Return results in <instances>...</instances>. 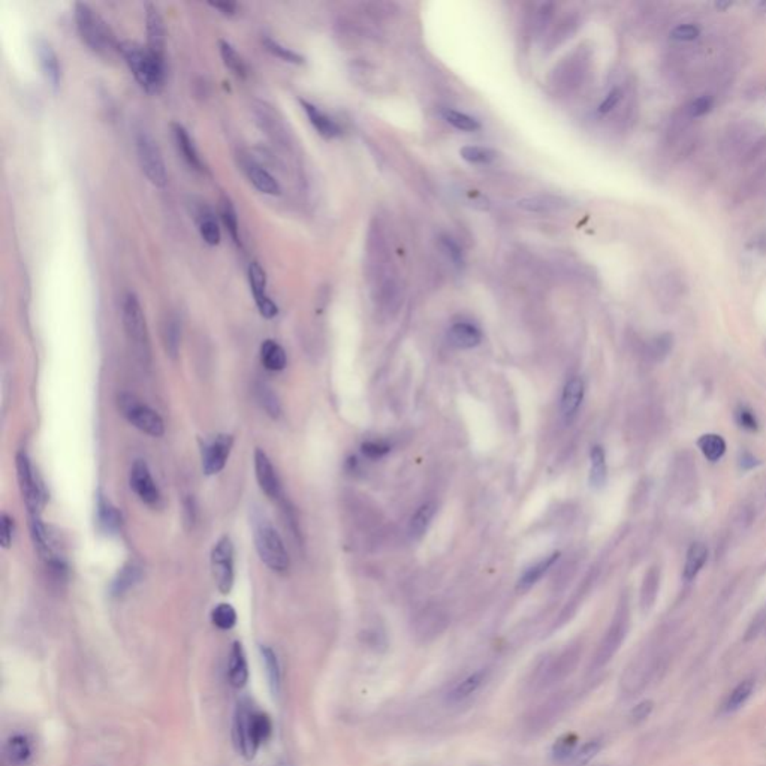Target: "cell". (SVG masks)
Returning a JSON list of instances; mask_svg holds the SVG:
<instances>
[{"label": "cell", "instance_id": "ab89813d", "mask_svg": "<svg viewBox=\"0 0 766 766\" xmlns=\"http://www.w3.org/2000/svg\"><path fill=\"white\" fill-rule=\"evenodd\" d=\"M702 454L710 461H718L726 452V443L722 435L718 434H705L698 442Z\"/></svg>", "mask_w": 766, "mask_h": 766}, {"label": "cell", "instance_id": "f6af8a7d", "mask_svg": "<svg viewBox=\"0 0 766 766\" xmlns=\"http://www.w3.org/2000/svg\"><path fill=\"white\" fill-rule=\"evenodd\" d=\"M576 737L572 733H566V735H561V737L559 740H555L554 745H552V757L554 760L557 762H566L569 760L570 757L575 756V748H576Z\"/></svg>", "mask_w": 766, "mask_h": 766}, {"label": "cell", "instance_id": "3957f363", "mask_svg": "<svg viewBox=\"0 0 766 766\" xmlns=\"http://www.w3.org/2000/svg\"><path fill=\"white\" fill-rule=\"evenodd\" d=\"M73 15L81 39L95 53L110 56L115 50L118 51L120 42L115 41L113 30L95 9L90 8L87 4H77Z\"/></svg>", "mask_w": 766, "mask_h": 766}, {"label": "cell", "instance_id": "e0dca14e", "mask_svg": "<svg viewBox=\"0 0 766 766\" xmlns=\"http://www.w3.org/2000/svg\"><path fill=\"white\" fill-rule=\"evenodd\" d=\"M249 283L259 313L266 319H273L279 313V309L266 294L265 271L258 262H252L249 265Z\"/></svg>", "mask_w": 766, "mask_h": 766}, {"label": "cell", "instance_id": "8992f818", "mask_svg": "<svg viewBox=\"0 0 766 766\" xmlns=\"http://www.w3.org/2000/svg\"><path fill=\"white\" fill-rule=\"evenodd\" d=\"M117 404L118 410L122 412L125 419L135 428L152 435V438H160V435H163V419L156 410L143 403L140 398L132 394H120L117 398Z\"/></svg>", "mask_w": 766, "mask_h": 766}, {"label": "cell", "instance_id": "8fae6325", "mask_svg": "<svg viewBox=\"0 0 766 766\" xmlns=\"http://www.w3.org/2000/svg\"><path fill=\"white\" fill-rule=\"evenodd\" d=\"M579 660V648L570 647L561 654L555 656L552 660H548L544 665H540L536 673V683L540 688L552 685L555 683L563 681L566 677L574 672Z\"/></svg>", "mask_w": 766, "mask_h": 766}, {"label": "cell", "instance_id": "d590c367", "mask_svg": "<svg viewBox=\"0 0 766 766\" xmlns=\"http://www.w3.org/2000/svg\"><path fill=\"white\" fill-rule=\"evenodd\" d=\"M591 469H590V484L594 488H602L606 482V458L602 446H593L591 454Z\"/></svg>", "mask_w": 766, "mask_h": 766}, {"label": "cell", "instance_id": "603a6c76", "mask_svg": "<svg viewBox=\"0 0 766 766\" xmlns=\"http://www.w3.org/2000/svg\"><path fill=\"white\" fill-rule=\"evenodd\" d=\"M487 680V672L484 669L476 671L467 677H464L458 683H455L446 695L447 702L450 703H460L465 699H469L472 695H475Z\"/></svg>", "mask_w": 766, "mask_h": 766}, {"label": "cell", "instance_id": "30bf717a", "mask_svg": "<svg viewBox=\"0 0 766 766\" xmlns=\"http://www.w3.org/2000/svg\"><path fill=\"white\" fill-rule=\"evenodd\" d=\"M212 572L217 589L228 594L234 587V545L228 536H222L212 551Z\"/></svg>", "mask_w": 766, "mask_h": 766}, {"label": "cell", "instance_id": "c3c4849f", "mask_svg": "<svg viewBox=\"0 0 766 766\" xmlns=\"http://www.w3.org/2000/svg\"><path fill=\"white\" fill-rule=\"evenodd\" d=\"M257 397H258V401L259 404L262 405V409L266 412L268 416L271 418H279L280 413H281V409H280V403L277 400V397L274 395V393L269 388H266L265 385H261L257 388Z\"/></svg>", "mask_w": 766, "mask_h": 766}, {"label": "cell", "instance_id": "681fc988", "mask_svg": "<svg viewBox=\"0 0 766 766\" xmlns=\"http://www.w3.org/2000/svg\"><path fill=\"white\" fill-rule=\"evenodd\" d=\"M672 336L671 334H662L656 337L651 343H650V356L654 358L656 361H662L663 358H666L669 355V352L672 351Z\"/></svg>", "mask_w": 766, "mask_h": 766}, {"label": "cell", "instance_id": "9c48e42d", "mask_svg": "<svg viewBox=\"0 0 766 766\" xmlns=\"http://www.w3.org/2000/svg\"><path fill=\"white\" fill-rule=\"evenodd\" d=\"M17 476L29 517H41L45 502H47V492H45L32 462L23 452L17 455Z\"/></svg>", "mask_w": 766, "mask_h": 766}, {"label": "cell", "instance_id": "60d3db41", "mask_svg": "<svg viewBox=\"0 0 766 766\" xmlns=\"http://www.w3.org/2000/svg\"><path fill=\"white\" fill-rule=\"evenodd\" d=\"M200 234L204 242L209 246H217L220 243V228L214 219L213 213L208 209H202L200 213Z\"/></svg>", "mask_w": 766, "mask_h": 766}, {"label": "cell", "instance_id": "8d00e7d4", "mask_svg": "<svg viewBox=\"0 0 766 766\" xmlns=\"http://www.w3.org/2000/svg\"><path fill=\"white\" fill-rule=\"evenodd\" d=\"M180 338H182V325H180L177 316L171 314L163 324V343L165 349H167L168 355L172 358H175L178 353Z\"/></svg>", "mask_w": 766, "mask_h": 766}, {"label": "cell", "instance_id": "f907efd6", "mask_svg": "<svg viewBox=\"0 0 766 766\" xmlns=\"http://www.w3.org/2000/svg\"><path fill=\"white\" fill-rule=\"evenodd\" d=\"M713 107H714V99L711 96H699V98L693 99L692 102L687 105L685 111H687L688 117L698 118V117H702L707 113H710Z\"/></svg>", "mask_w": 766, "mask_h": 766}, {"label": "cell", "instance_id": "2e32d148", "mask_svg": "<svg viewBox=\"0 0 766 766\" xmlns=\"http://www.w3.org/2000/svg\"><path fill=\"white\" fill-rule=\"evenodd\" d=\"M254 472H257V480L261 490L266 494V497L271 500H281V482L274 465L269 461L268 455L264 450L258 449L254 452Z\"/></svg>", "mask_w": 766, "mask_h": 766}, {"label": "cell", "instance_id": "94428289", "mask_svg": "<svg viewBox=\"0 0 766 766\" xmlns=\"http://www.w3.org/2000/svg\"><path fill=\"white\" fill-rule=\"evenodd\" d=\"M208 5L224 15H234L237 11V4L234 2H209Z\"/></svg>", "mask_w": 766, "mask_h": 766}, {"label": "cell", "instance_id": "4316f807", "mask_svg": "<svg viewBox=\"0 0 766 766\" xmlns=\"http://www.w3.org/2000/svg\"><path fill=\"white\" fill-rule=\"evenodd\" d=\"M569 205V202L559 197H549V195H540V197H530L518 201V207L530 213H551L559 212Z\"/></svg>", "mask_w": 766, "mask_h": 766}, {"label": "cell", "instance_id": "7bdbcfd3", "mask_svg": "<svg viewBox=\"0 0 766 766\" xmlns=\"http://www.w3.org/2000/svg\"><path fill=\"white\" fill-rule=\"evenodd\" d=\"M753 688H755L753 681L747 680V681L740 683L737 687L733 688V692L728 696L723 710L726 713H732V711H737L738 708H741L742 705L747 702V699L752 696Z\"/></svg>", "mask_w": 766, "mask_h": 766}, {"label": "cell", "instance_id": "6125c7cd", "mask_svg": "<svg viewBox=\"0 0 766 766\" xmlns=\"http://www.w3.org/2000/svg\"><path fill=\"white\" fill-rule=\"evenodd\" d=\"M757 464H759L757 460H756L752 454H748V452H744V454H742V457H741V467H742V469H752V467H755V465H757Z\"/></svg>", "mask_w": 766, "mask_h": 766}, {"label": "cell", "instance_id": "db71d44e", "mask_svg": "<svg viewBox=\"0 0 766 766\" xmlns=\"http://www.w3.org/2000/svg\"><path fill=\"white\" fill-rule=\"evenodd\" d=\"M363 454L370 458V460H378V458H382L385 457L389 450H390V446L388 443H383V442H366L363 446Z\"/></svg>", "mask_w": 766, "mask_h": 766}, {"label": "cell", "instance_id": "bcb514c9", "mask_svg": "<svg viewBox=\"0 0 766 766\" xmlns=\"http://www.w3.org/2000/svg\"><path fill=\"white\" fill-rule=\"evenodd\" d=\"M443 117L449 125H452L455 129L462 132H476L480 129V123L469 114H464L455 110H445Z\"/></svg>", "mask_w": 766, "mask_h": 766}, {"label": "cell", "instance_id": "4dcf8cb0", "mask_svg": "<svg viewBox=\"0 0 766 766\" xmlns=\"http://www.w3.org/2000/svg\"><path fill=\"white\" fill-rule=\"evenodd\" d=\"M219 48H220V56L223 58L224 66H227L235 75V77L246 78L247 77L246 62H244V58L239 56V53L235 50L234 45L228 41L222 39L219 42Z\"/></svg>", "mask_w": 766, "mask_h": 766}, {"label": "cell", "instance_id": "b9f144b4", "mask_svg": "<svg viewBox=\"0 0 766 766\" xmlns=\"http://www.w3.org/2000/svg\"><path fill=\"white\" fill-rule=\"evenodd\" d=\"M261 654L264 658V665L266 669V677H268L269 685H271L273 693L276 695L279 693L280 683H281V673H280V665H279L277 656L271 648H268V647H262Z\"/></svg>", "mask_w": 766, "mask_h": 766}, {"label": "cell", "instance_id": "6da1fadb", "mask_svg": "<svg viewBox=\"0 0 766 766\" xmlns=\"http://www.w3.org/2000/svg\"><path fill=\"white\" fill-rule=\"evenodd\" d=\"M271 730V720L266 714L252 708L249 702L238 703L234 722V735L237 747L244 757L252 759L257 755L261 744L269 738Z\"/></svg>", "mask_w": 766, "mask_h": 766}, {"label": "cell", "instance_id": "ffe728a7", "mask_svg": "<svg viewBox=\"0 0 766 766\" xmlns=\"http://www.w3.org/2000/svg\"><path fill=\"white\" fill-rule=\"evenodd\" d=\"M33 747L29 737L17 733L9 737L4 745V763L6 766H24L32 757Z\"/></svg>", "mask_w": 766, "mask_h": 766}, {"label": "cell", "instance_id": "7a4b0ae2", "mask_svg": "<svg viewBox=\"0 0 766 766\" xmlns=\"http://www.w3.org/2000/svg\"><path fill=\"white\" fill-rule=\"evenodd\" d=\"M118 53L122 54L135 80L145 90L147 93H157L165 81V63L150 54L147 47L133 41H123L118 43Z\"/></svg>", "mask_w": 766, "mask_h": 766}, {"label": "cell", "instance_id": "9a60e30c", "mask_svg": "<svg viewBox=\"0 0 766 766\" xmlns=\"http://www.w3.org/2000/svg\"><path fill=\"white\" fill-rule=\"evenodd\" d=\"M145 27H147V50L157 62L165 63V23L159 9L155 5H147L145 9Z\"/></svg>", "mask_w": 766, "mask_h": 766}, {"label": "cell", "instance_id": "ba28073f", "mask_svg": "<svg viewBox=\"0 0 766 766\" xmlns=\"http://www.w3.org/2000/svg\"><path fill=\"white\" fill-rule=\"evenodd\" d=\"M628 621H630L628 606L626 602H621L617 612H615L614 615V620L608 628L606 635L604 636L602 642L599 643V648L591 660L590 672L602 669L611 662L612 657L617 654L628 632Z\"/></svg>", "mask_w": 766, "mask_h": 766}, {"label": "cell", "instance_id": "484cf974", "mask_svg": "<svg viewBox=\"0 0 766 766\" xmlns=\"http://www.w3.org/2000/svg\"><path fill=\"white\" fill-rule=\"evenodd\" d=\"M480 340H482V334L469 322H458L449 329V341L458 349L476 348Z\"/></svg>", "mask_w": 766, "mask_h": 766}, {"label": "cell", "instance_id": "44dd1931", "mask_svg": "<svg viewBox=\"0 0 766 766\" xmlns=\"http://www.w3.org/2000/svg\"><path fill=\"white\" fill-rule=\"evenodd\" d=\"M584 393H585L584 381L581 378H578V376L572 378L564 385L563 394H561L560 409H561V415H563V418L566 420H570L578 413L581 404H582V400H584Z\"/></svg>", "mask_w": 766, "mask_h": 766}, {"label": "cell", "instance_id": "ac0fdd59", "mask_svg": "<svg viewBox=\"0 0 766 766\" xmlns=\"http://www.w3.org/2000/svg\"><path fill=\"white\" fill-rule=\"evenodd\" d=\"M171 128H172V138H174L177 152L180 153V156L183 157V160L193 171L204 174L207 171L205 163L202 162L198 148L197 145H195L193 140L190 138L189 132L180 123H174Z\"/></svg>", "mask_w": 766, "mask_h": 766}, {"label": "cell", "instance_id": "1f68e13d", "mask_svg": "<svg viewBox=\"0 0 766 766\" xmlns=\"http://www.w3.org/2000/svg\"><path fill=\"white\" fill-rule=\"evenodd\" d=\"M707 559H708V549L703 544L698 542L690 547L687 552L685 566H684V579L685 581L695 579L698 574L700 572V569L703 567L705 561H707Z\"/></svg>", "mask_w": 766, "mask_h": 766}, {"label": "cell", "instance_id": "f546056e", "mask_svg": "<svg viewBox=\"0 0 766 766\" xmlns=\"http://www.w3.org/2000/svg\"><path fill=\"white\" fill-rule=\"evenodd\" d=\"M559 557H560V552H554V554L549 555V557L544 559L542 561H539V563L534 564L533 567H530V569L525 570L524 575H522V576L519 578V581H518V590L525 591V590L532 589L533 585H534L540 578H542V576L548 572V570L554 566V563L559 560Z\"/></svg>", "mask_w": 766, "mask_h": 766}, {"label": "cell", "instance_id": "7dc6e473", "mask_svg": "<svg viewBox=\"0 0 766 766\" xmlns=\"http://www.w3.org/2000/svg\"><path fill=\"white\" fill-rule=\"evenodd\" d=\"M212 621L220 630H229L237 623V612L229 604H220L212 612Z\"/></svg>", "mask_w": 766, "mask_h": 766}, {"label": "cell", "instance_id": "816d5d0a", "mask_svg": "<svg viewBox=\"0 0 766 766\" xmlns=\"http://www.w3.org/2000/svg\"><path fill=\"white\" fill-rule=\"evenodd\" d=\"M700 29L696 24H680L671 32V38L681 42H690L699 38Z\"/></svg>", "mask_w": 766, "mask_h": 766}, {"label": "cell", "instance_id": "11a10c76", "mask_svg": "<svg viewBox=\"0 0 766 766\" xmlns=\"http://www.w3.org/2000/svg\"><path fill=\"white\" fill-rule=\"evenodd\" d=\"M600 747H602V744H600V741H596V740L587 742L585 745H582V748L579 750L578 753H575V756H574V757H575V762H576L578 765L589 763V762L599 753Z\"/></svg>", "mask_w": 766, "mask_h": 766}, {"label": "cell", "instance_id": "f1b7e54d", "mask_svg": "<svg viewBox=\"0 0 766 766\" xmlns=\"http://www.w3.org/2000/svg\"><path fill=\"white\" fill-rule=\"evenodd\" d=\"M98 522L107 533H117L122 529V514L108 500L99 497L98 500Z\"/></svg>", "mask_w": 766, "mask_h": 766}, {"label": "cell", "instance_id": "d6986e66", "mask_svg": "<svg viewBox=\"0 0 766 766\" xmlns=\"http://www.w3.org/2000/svg\"><path fill=\"white\" fill-rule=\"evenodd\" d=\"M242 168L249 182L265 195H279L281 192L277 180L254 159L242 157Z\"/></svg>", "mask_w": 766, "mask_h": 766}, {"label": "cell", "instance_id": "680465c9", "mask_svg": "<svg viewBox=\"0 0 766 766\" xmlns=\"http://www.w3.org/2000/svg\"><path fill=\"white\" fill-rule=\"evenodd\" d=\"M621 98H623L621 90H620V88H612L611 92L608 93V96L605 98V100H604L602 103H600L599 113H600V114H608L609 111H612L615 107H617V105H619L620 100H621Z\"/></svg>", "mask_w": 766, "mask_h": 766}, {"label": "cell", "instance_id": "52a82bcc", "mask_svg": "<svg viewBox=\"0 0 766 766\" xmlns=\"http://www.w3.org/2000/svg\"><path fill=\"white\" fill-rule=\"evenodd\" d=\"M135 147H137L140 167L148 182L157 187H163L168 182L167 165H165L162 152L155 138L147 130L141 129L135 135Z\"/></svg>", "mask_w": 766, "mask_h": 766}, {"label": "cell", "instance_id": "e575fe53", "mask_svg": "<svg viewBox=\"0 0 766 766\" xmlns=\"http://www.w3.org/2000/svg\"><path fill=\"white\" fill-rule=\"evenodd\" d=\"M434 514H435V504L434 503H424L423 506H420L415 512V515L412 517L410 524H409L410 537H413V539L423 537L424 533L428 529V525H430Z\"/></svg>", "mask_w": 766, "mask_h": 766}, {"label": "cell", "instance_id": "74e56055", "mask_svg": "<svg viewBox=\"0 0 766 766\" xmlns=\"http://www.w3.org/2000/svg\"><path fill=\"white\" fill-rule=\"evenodd\" d=\"M141 576V570L137 564L133 563H129L128 566H125L122 570H120L117 578L114 579L113 582V594L114 596H122L125 591H128L130 587H133L135 584L138 582Z\"/></svg>", "mask_w": 766, "mask_h": 766}, {"label": "cell", "instance_id": "5bb4252c", "mask_svg": "<svg viewBox=\"0 0 766 766\" xmlns=\"http://www.w3.org/2000/svg\"><path fill=\"white\" fill-rule=\"evenodd\" d=\"M33 48L45 81L48 83L53 90H57L60 81H62V65H60L56 50L47 39L41 36L35 39Z\"/></svg>", "mask_w": 766, "mask_h": 766}, {"label": "cell", "instance_id": "277c9868", "mask_svg": "<svg viewBox=\"0 0 766 766\" xmlns=\"http://www.w3.org/2000/svg\"><path fill=\"white\" fill-rule=\"evenodd\" d=\"M123 326L132 351L143 364L150 363V338L143 307L137 295L128 292L123 299Z\"/></svg>", "mask_w": 766, "mask_h": 766}, {"label": "cell", "instance_id": "6f0895ef", "mask_svg": "<svg viewBox=\"0 0 766 766\" xmlns=\"http://www.w3.org/2000/svg\"><path fill=\"white\" fill-rule=\"evenodd\" d=\"M735 418H737V423L744 430H748V431H756L757 430V419H756L755 413L750 409L740 408L737 410V413H735Z\"/></svg>", "mask_w": 766, "mask_h": 766}, {"label": "cell", "instance_id": "9f6ffc18", "mask_svg": "<svg viewBox=\"0 0 766 766\" xmlns=\"http://www.w3.org/2000/svg\"><path fill=\"white\" fill-rule=\"evenodd\" d=\"M14 536V519L8 514H2L0 519V542L4 548H9Z\"/></svg>", "mask_w": 766, "mask_h": 766}, {"label": "cell", "instance_id": "f35d334b", "mask_svg": "<svg viewBox=\"0 0 766 766\" xmlns=\"http://www.w3.org/2000/svg\"><path fill=\"white\" fill-rule=\"evenodd\" d=\"M262 45H264L265 50L269 54H273L274 57L283 60V62L294 63V65H303L304 63V57L301 54L288 48V47H284V45H281L279 41H276L273 38L264 36L262 38Z\"/></svg>", "mask_w": 766, "mask_h": 766}, {"label": "cell", "instance_id": "f5cc1de1", "mask_svg": "<svg viewBox=\"0 0 766 766\" xmlns=\"http://www.w3.org/2000/svg\"><path fill=\"white\" fill-rule=\"evenodd\" d=\"M440 242H442L443 249H445L446 253H447V257L450 258V261H452L457 266H462V264H464V257H462V250H461V247L454 242L452 238L447 237V235H443V237L440 238Z\"/></svg>", "mask_w": 766, "mask_h": 766}, {"label": "cell", "instance_id": "cb8c5ba5", "mask_svg": "<svg viewBox=\"0 0 766 766\" xmlns=\"http://www.w3.org/2000/svg\"><path fill=\"white\" fill-rule=\"evenodd\" d=\"M566 696H555L551 698L548 702L534 711V714L530 717V728L532 729H547L555 720H559V715L566 708Z\"/></svg>", "mask_w": 766, "mask_h": 766}, {"label": "cell", "instance_id": "91938a15", "mask_svg": "<svg viewBox=\"0 0 766 766\" xmlns=\"http://www.w3.org/2000/svg\"><path fill=\"white\" fill-rule=\"evenodd\" d=\"M651 711H653V702L643 700V702L638 703L636 707L632 710V713H630V718H632V722H635V723H641V722H643L645 718H648Z\"/></svg>", "mask_w": 766, "mask_h": 766}, {"label": "cell", "instance_id": "5b68a950", "mask_svg": "<svg viewBox=\"0 0 766 766\" xmlns=\"http://www.w3.org/2000/svg\"><path fill=\"white\" fill-rule=\"evenodd\" d=\"M253 539L261 560L274 572H286L291 563L289 554L273 525L268 521H259L254 524Z\"/></svg>", "mask_w": 766, "mask_h": 766}, {"label": "cell", "instance_id": "d4e9b609", "mask_svg": "<svg viewBox=\"0 0 766 766\" xmlns=\"http://www.w3.org/2000/svg\"><path fill=\"white\" fill-rule=\"evenodd\" d=\"M247 678H249V668H247V660H246L243 645L239 642H234L231 653H229V660H228V680L234 687L239 688L247 683Z\"/></svg>", "mask_w": 766, "mask_h": 766}, {"label": "cell", "instance_id": "7402d4cb", "mask_svg": "<svg viewBox=\"0 0 766 766\" xmlns=\"http://www.w3.org/2000/svg\"><path fill=\"white\" fill-rule=\"evenodd\" d=\"M303 105V108L310 120V123L314 126V129L318 130V133L321 135V137L324 138H336L338 137V135H341V128L337 125L336 120H333L331 117H329L328 114H325L324 111H321L316 105H313L304 99L299 100Z\"/></svg>", "mask_w": 766, "mask_h": 766}, {"label": "cell", "instance_id": "83f0119b", "mask_svg": "<svg viewBox=\"0 0 766 766\" xmlns=\"http://www.w3.org/2000/svg\"><path fill=\"white\" fill-rule=\"evenodd\" d=\"M262 366L269 371H280L286 367V352L274 340H265L261 346Z\"/></svg>", "mask_w": 766, "mask_h": 766}, {"label": "cell", "instance_id": "836d02e7", "mask_svg": "<svg viewBox=\"0 0 766 766\" xmlns=\"http://www.w3.org/2000/svg\"><path fill=\"white\" fill-rule=\"evenodd\" d=\"M219 214H220L222 223L224 224V228H227V231L229 232L232 242L237 246H242V242H239L238 216H237V212H235V207H234V204L231 202L229 198H227V197L220 198V201H219Z\"/></svg>", "mask_w": 766, "mask_h": 766}, {"label": "cell", "instance_id": "7c38bea8", "mask_svg": "<svg viewBox=\"0 0 766 766\" xmlns=\"http://www.w3.org/2000/svg\"><path fill=\"white\" fill-rule=\"evenodd\" d=\"M234 446L229 434H217L202 446V470L205 475H217L227 465Z\"/></svg>", "mask_w": 766, "mask_h": 766}, {"label": "cell", "instance_id": "4fadbf2b", "mask_svg": "<svg viewBox=\"0 0 766 766\" xmlns=\"http://www.w3.org/2000/svg\"><path fill=\"white\" fill-rule=\"evenodd\" d=\"M129 484L132 491L138 495L140 500L148 506H159L160 503V491L155 482V479L150 473L148 465L143 460L133 462L129 476Z\"/></svg>", "mask_w": 766, "mask_h": 766}, {"label": "cell", "instance_id": "d6a6232c", "mask_svg": "<svg viewBox=\"0 0 766 766\" xmlns=\"http://www.w3.org/2000/svg\"><path fill=\"white\" fill-rule=\"evenodd\" d=\"M658 585H660V572L657 567H651L647 572V575H645L643 582H642V589H641V608L643 612H648L654 606L657 593H658Z\"/></svg>", "mask_w": 766, "mask_h": 766}, {"label": "cell", "instance_id": "ee69618b", "mask_svg": "<svg viewBox=\"0 0 766 766\" xmlns=\"http://www.w3.org/2000/svg\"><path fill=\"white\" fill-rule=\"evenodd\" d=\"M460 155L464 160L475 165H488L497 157V153L494 150L480 145H465L460 150Z\"/></svg>", "mask_w": 766, "mask_h": 766}]
</instances>
